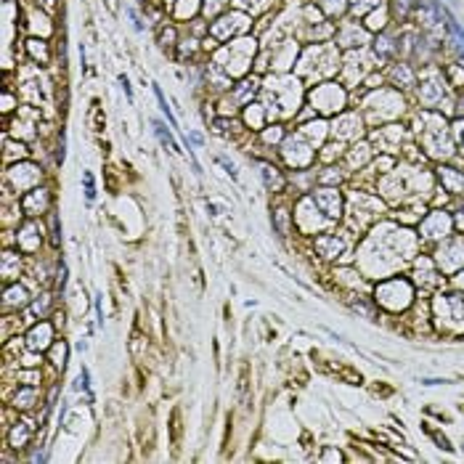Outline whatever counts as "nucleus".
Segmentation results:
<instances>
[{
  "label": "nucleus",
  "instance_id": "f257e3e1",
  "mask_svg": "<svg viewBox=\"0 0 464 464\" xmlns=\"http://www.w3.org/2000/svg\"><path fill=\"white\" fill-rule=\"evenodd\" d=\"M45 204H48V194L40 189V191H35V194H30V197L24 199V210L30 212V215H37L35 207H45Z\"/></svg>",
  "mask_w": 464,
  "mask_h": 464
},
{
  "label": "nucleus",
  "instance_id": "f03ea898",
  "mask_svg": "<svg viewBox=\"0 0 464 464\" xmlns=\"http://www.w3.org/2000/svg\"><path fill=\"white\" fill-rule=\"evenodd\" d=\"M27 440H30V422H19V427H14V432H11V445L22 448Z\"/></svg>",
  "mask_w": 464,
  "mask_h": 464
},
{
  "label": "nucleus",
  "instance_id": "7ed1b4c3",
  "mask_svg": "<svg viewBox=\"0 0 464 464\" xmlns=\"http://www.w3.org/2000/svg\"><path fill=\"white\" fill-rule=\"evenodd\" d=\"M154 133L160 135V141H162L167 148H173V151H181L178 143H175V138L170 135V130H165V125H162V122H154Z\"/></svg>",
  "mask_w": 464,
  "mask_h": 464
},
{
  "label": "nucleus",
  "instance_id": "20e7f679",
  "mask_svg": "<svg viewBox=\"0 0 464 464\" xmlns=\"http://www.w3.org/2000/svg\"><path fill=\"white\" fill-rule=\"evenodd\" d=\"M263 178H265V183L271 186V189H281V186H284V178L273 170L271 165H263Z\"/></svg>",
  "mask_w": 464,
  "mask_h": 464
},
{
  "label": "nucleus",
  "instance_id": "39448f33",
  "mask_svg": "<svg viewBox=\"0 0 464 464\" xmlns=\"http://www.w3.org/2000/svg\"><path fill=\"white\" fill-rule=\"evenodd\" d=\"M448 32H451V37H453V43H456L459 53L464 56V30H461L456 22H453V19H448Z\"/></svg>",
  "mask_w": 464,
  "mask_h": 464
},
{
  "label": "nucleus",
  "instance_id": "423d86ee",
  "mask_svg": "<svg viewBox=\"0 0 464 464\" xmlns=\"http://www.w3.org/2000/svg\"><path fill=\"white\" fill-rule=\"evenodd\" d=\"M6 302L8 305H22V302H27V292L22 286H14V289L6 292Z\"/></svg>",
  "mask_w": 464,
  "mask_h": 464
},
{
  "label": "nucleus",
  "instance_id": "0eeeda50",
  "mask_svg": "<svg viewBox=\"0 0 464 464\" xmlns=\"http://www.w3.org/2000/svg\"><path fill=\"white\" fill-rule=\"evenodd\" d=\"M32 401H35V390H32V387L19 390V393H16V406H19V408H30Z\"/></svg>",
  "mask_w": 464,
  "mask_h": 464
},
{
  "label": "nucleus",
  "instance_id": "6e6552de",
  "mask_svg": "<svg viewBox=\"0 0 464 464\" xmlns=\"http://www.w3.org/2000/svg\"><path fill=\"white\" fill-rule=\"evenodd\" d=\"M154 96H157V101H160V109L167 114V119H170V125L175 127V117H173L170 106H167V98H165V93H162V88H160V85H154Z\"/></svg>",
  "mask_w": 464,
  "mask_h": 464
},
{
  "label": "nucleus",
  "instance_id": "1a4fd4ad",
  "mask_svg": "<svg viewBox=\"0 0 464 464\" xmlns=\"http://www.w3.org/2000/svg\"><path fill=\"white\" fill-rule=\"evenodd\" d=\"M40 337H48V327L35 329V332L30 334V348H32V350H37V348H43V345H45V340H40Z\"/></svg>",
  "mask_w": 464,
  "mask_h": 464
},
{
  "label": "nucleus",
  "instance_id": "9d476101",
  "mask_svg": "<svg viewBox=\"0 0 464 464\" xmlns=\"http://www.w3.org/2000/svg\"><path fill=\"white\" fill-rule=\"evenodd\" d=\"M239 395L247 398V366H241V379H239Z\"/></svg>",
  "mask_w": 464,
  "mask_h": 464
},
{
  "label": "nucleus",
  "instance_id": "9b49d317",
  "mask_svg": "<svg viewBox=\"0 0 464 464\" xmlns=\"http://www.w3.org/2000/svg\"><path fill=\"white\" fill-rule=\"evenodd\" d=\"M85 194H88V199L96 197V186H93V175L85 173Z\"/></svg>",
  "mask_w": 464,
  "mask_h": 464
},
{
  "label": "nucleus",
  "instance_id": "f8f14e48",
  "mask_svg": "<svg viewBox=\"0 0 464 464\" xmlns=\"http://www.w3.org/2000/svg\"><path fill=\"white\" fill-rule=\"evenodd\" d=\"M276 223H278V231H281V234H286V210H278Z\"/></svg>",
  "mask_w": 464,
  "mask_h": 464
},
{
  "label": "nucleus",
  "instance_id": "ddd939ff",
  "mask_svg": "<svg viewBox=\"0 0 464 464\" xmlns=\"http://www.w3.org/2000/svg\"><path fill=\"white\" fill-rule=\"evenodd\" d=\"M64 356H67V348L64 345H56V364L64 369Z\"/></svg>",
  "mask_w": 464,
  "mask_h": 464
},
{
  "label": "nucleus",
  "instance_id": "4468645a",
  "mask_svg": "<svg viewBox=\"0 0 464 464\" xmlns=\"http://www.w3.org/2000/svg\"><path fill=\"white\" fill-rule=\"evenodd\" d=\"M249 90L255 93V82H241V88H239V98H244Z\"/></svg>",
  "mask_w": 464,
  "mask_h": 464
},
{
  "label": "nucleus",
  "instance_id": "2eb2a0df",
  "mask_svg": "<svg viewBox=\"0 0 464 464\" xmlns=\"http://www.w3.org/2000/svg\"><path fill=\"white\" fill-rule=\"evenodd\" d=\"M64 286H67V265H61V271H59V289L64 292Z\"/></svg>",
  "mask_w": 464,
  "mask_h": 464
},
{
  "label": "nucleus",
  "instance_id": "dca6fc26",
  "mask_svg": "<svg viewBox=\"0 0 464 464\" xmlns=\"http://www.w3.org/2000/svg\"><path fill=\"white\" fill-rule=\"evenodd\" d=\"M119 85H122V90H125V96H127V98H133V90H130V82H127L125 74L119 77Z\"/></svg>",
  "mask_w": 464,
  "mask_h": 464
},
{
  "label": "nucleus",
  "instance_id": "f3484780",
  "mask_svg": "<svg viewBox=\"0 0 464 464\" xmlns=\"http://www.w3.org/2000/svg\"><path fill=\"white\" fill-rule=\"evenodd\" d=\"M167 40H175V30H165L162 32V45H170Z\"/></svg>",
  "mask_w": 464,
  "mask_h": 464
},
{
  "label": "nucleus",
  "instance_id": "a211bd4d",
  "mask_svg": "<svg viewBox=\"0 0 464 464\" xmlns=\"http://www.w3.org/2000/svg\"><path fill=\"white\" fill-rule=\"evenodd\" d=\"M395 8H398V14H401V16H406L408 14V0H398Z\"/></svg>",
  "mask_w": 464,
  "mask_h": 464
},
{
  "label": "nucleus",
  "instance_id": "6ab92c4d",
  "mask_svg": "<svg viewBox=\"0 0 464 464\" xmlns=\"http://www.w3.org/2000/svg\"><path fill=\"white\" fill-rule=\"evenodd\" d=\"M173 430H175V440H178V430H181V427H178V411L173 414Z\"/></svg>",
  "mask_w": 464,
  "mask_h": 464
}]
</instances>
